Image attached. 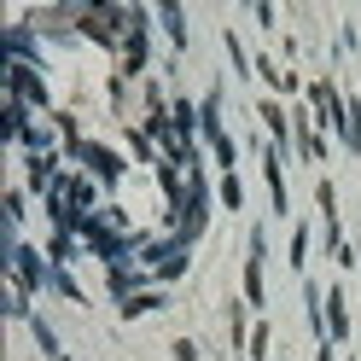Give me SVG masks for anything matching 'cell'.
Segmentation results:
<instances>
[{"label":"cell","mask_w":361,"mask_h":361,"mask_svg":"<svg viewBox=\"0 0 361 361\" xmlns=\"http://www.w3.org/2000/svg\"><path fill=\"white\" fill-rule=\"evenodd\" d=\"M64 152H71V157H76L82 169H94V175L105 180V187H117V180L128 175V164H123L117 152H105L99 140H64Z\"/></svg>","instance_id":"6da1fadb"},{"label":"cell","mask_w":361,"mask_h":361,"mask_svg":"<svg viewBox=\"0 0 361 361\" xmlns=\"http://www.w3.org/2000/svg\"><path fill=\"white\" fill-rule=\"evenodd\" d=\"M6 99L47 111V71H41V64H12L6 59Z\"/></svg>","instance_id":"7a4b0ae2"},{"label":"cell","mask_w":361,"mask_h":361,"mask_svg":"<svg viewBox=\"0 0 361 361\" xmlns=\"http://www.w3.org/2000/svg\"><path fill=\"white\" fill-rule=\"evenodd\" d=\"M146 309H164V291L146 286V291H134V298H123V314H128V321H140Z\"/></svg>","instance_id":"3957f363"},{"label":"cell","mask_w":361,"mask_h":361,"mask_svg":"<svg viewBox=\"0 0 361 361\" xmlns=\"http://www.w3.org/2000/svg\"><path fill=\"white\" fill-rule=\"evenodd\" d=\"M157 18H164V30L175 47H187V18H180V6H157Z\"/></svg>","instance_id":"277c9868"},{"label":"cell","mask_w":361,"mask_h":361,"mask_svg":"<svg viewBox=\"0 0 361 361\" xmlns=\"http://www.w3.org/2000/svg\"><path fill=\"white\" fill-rule=\"evenodd\" d=\"M221 204H228V210H239V204H245V187H239L233 175H221Z\"/></svg>","instance_id":"5b68a950"},{"label":"cell","mask_w":361,"mask_h":361,"mask_svg":"<svg viewBox=\"0 0 361 361\" xmlns=\"http://www.w3.org/2000/svg\"><path fill=\"white\" fill-rule=\"evenodd\" d=\"M303 262H309V228L291 233V268H303Z\"/></svg>","instance_id":"8992f818"},{"label":"cell","mask_w":361,"mask_h":361,"mask_svg":"<svg viewBox=\"0 0 361 361\" xmlns=\"http://www.w3.org/2000/svg\"><path fill=\"white\" fill-rule=\"evenodd\" d=\"M251 361H268V326L251 332Z\"/></svg>","instance_id":"52a82bcc"},{"label":"cell","mask_w":361,"mask_h":361,"mask_svg":"<svg viewBox=\"0 0 361 361\" xmlns=\"http://www.w3.org/2000/svg\"><path fill=\"white\" fill-rule=\"evenodd\" d=\"M175 361H198V344H192V338H175Z\"/></svg>","instance_id":"ba28073f"},{"label":"cell","mask_w":361,"mask_h":361,"mask_svg":"<svg viewBox=\"0 0 361 361\" xmlns=\"http://www.w3.org/2000/svg\"><path fill=\"white\" fill-rule=\"evenodd\" d=\"M355 268H361V233H355Z\"/></svg>","instance_id":"9c48e42d"}]
</instances>
